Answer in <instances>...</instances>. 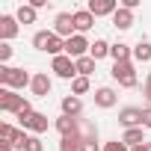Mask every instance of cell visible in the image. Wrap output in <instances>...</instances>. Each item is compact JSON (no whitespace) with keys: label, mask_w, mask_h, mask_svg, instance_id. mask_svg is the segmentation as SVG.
Returning <instances> with one entry per match:
<instances>
[{"label":"cell","mask_w":151,"mask_h":151,"mask_svg":"<svg viewBox=\"0 0 151 151\" xmlns=\"http://www.w3.org/2000/svg\"><path fill=\"white\" fill-rule=\"evenodd\" d=\"M145 101L151 107V71H148V77H145Z\"/></svg>","instance_id":"32"},{"label":"cell","mask_w":151,"mask_h":151,"mask_svg":"<svg viewBox=\"0 0 151 151\" xmlns=\"http://www.w3.org/2000/svg\"><path fill=\"white\" fill-rule=\"evenodd\" d=\"M119 6H122L119 0H89V6H86V9H89L95 18H107V15L113 18V15L119 12Z\"/></svg>","instance_id":"9"},{"label":"cell","mask_w":151,"mask_h":151,"mask_svg":"<svg viewBox=\"0 0 151 151\" xmlns=\"http://www.w3.org/2000/svg\"><path fill=\"white\" fill-rule=\"evenodd\" d=\"M142 127L151 130V107H142Z\"/></svg>","instance_id":"31"},{"label":"cell","mask_w":151,"mask_h":151,"mask_svg":"<svg viewBox=\"0 0 151 151\" xmlns=\"http://www.w3.org/2000/svg\"><path fill=\"white\" fill-rule=\"evenodd\" d=\"M15 18H18V24H36L39 12H36L30 3H21V6H18V12H15Z\"/></svg>","instance_id":"23"},{"label":"cell","mask_w":151,"mask_h":151,"mask_svg":"<svg viewBox=\"0 0 151 151\" xmlns=\"http://www.w3.org/2000/svg\"><path fill=\"white\" fill-rule=\"evenodd\" d=\"M18 18L15 15H0V42H12L18 36Z\"/></svg>","instance_id":"14"},{"label":"cell","mask_w":151,"mask_h":151,"mask_svg":"<svg viewBox=\"0 0 151 151\" xmlns=\"http://www.w3.org/2000/svg\"><path fill=\"white\" fill-rule=\"evenodd\" d=\"M122 6H124V9H136V6H139V0H122Z\"/></svg>","instance_id":"33"},{"label":"cell","mask_w":151,"mask_h":151,"mask_svg":"<svg viewBox=\"0 0 151 151\" xmlns=\"http://www.w3.org/2000/svg\"><path fill=\"white\" fill-rule=\"evenodd\" d=\"M133 59L136 62H151V42L148 39H139L133 45Z\"/></svg>","instance_id":"22"},{"label":"cell","mask_w":151,"mask_h":151,"mask_svg":"<svg viewBox=\"0 0 151 151\" xmlns=\"http://www.w3.org/2000/svg\"><path fill=\"white\" fill-rule=\"evenodd\" d=\"M33 83V74L24 68H12V65H0V86L3 89H24Z\"/></svg>","instance_id":"2"},{"label":"cell","mask_w":151,"mask_h":151,"mask_svg":"<svg viewBox=\"0 0 151 151\" xmlns=\"http://www.w3.org/2000/svg\"><path fill=\"white\" fill-rule=\"evenodd\" d=\"M21 133H24V130H18V127H12V124H0V145H15V142L21 139Z\"/></svg>","instance_id":"20"},{"label":"cell","mask_w":151,"mask_h":151,"mask_svg":"<svg viewBox=\"0 0 151 151\" xmlns=\"http://www.w3.org/2000/svg\"><path fill=\"white\" fill-rule=\"evenodd\" d=\"M80 124H83L80 119H71V116H59V119L53 122V127H56L59 139H68V136H83Z\"/></svg>","instance_id":"7"},{"label":"cell","mask_w":151,"mask_h":151,"mask_svg":"<svg viewBox=\"0 0 151 151\" xmlns=\"http://www.w3.org/2000/svg\"><path fill=\"white\" fill-rule=\"evenodd\" d=\"M80 142H83V136H68V139H59V151H80Z\"/></svg>","instance_id":"26"},{"label":"cell","mask_w":151,"mask_h":151,"mask_svg":"<svg viewBox=\"0 0 151 151\" xmlns=\"http://www.w3.org/2000/svg\"><path fill=\"white\" fill-rule=\"evenodd\" d=\"M122 142H124L127 148L145 145V142H148V139H145V127H130V130H124V133H122Z\"/></svg>","instance_id":"18"},{"label":"cell","mask_w":151,"mask_h":151,"mask_svg":"<svg viewBox=\"0 0 151 151\" xmlns=\"http://www.w3.org/2000/svg\"><path fill=\"white\" fill-rule=\"evenodd\" d=\"M30 101L24 98V95H15L12 89H0V110H3V113H21L24 107H27Z\"/></svg>","instance_id":"5"},{"label":"cell","mask_w":151,"mask_h":151,"mask_svg":"<svg viewBox=\"0 0 151 151\" xmlns=\"http://www.w3.org/2000/svg\"><path fill=\"white\" fill-rule=\"evenodd\" d=\"M0 151H15V148L12 145H0Z\"/></svg>","instance_id":"34"},{"label":"cell","mask_w":151,"mask_h":151,"mask_svg":"<svg viewBox=\"0 0 151 151\" xmlns=\"http://www.w3.org/2000/svg\"><path fill=\"white\" fill-rule=\"evenodd\" d=\"M24 151H45V142H42L39 136H30L27 145H24Z\"/></svg>","instance_id":"27"},{"label":"cell","mask_w":151,"mask_h":151,"mask_svg":"<svg viewBox=\"0 0 151 151\" xmlns=\"http://www.w3.org/2000/svg\"><path fill=\"white\" fill-rule=\"evenodd\" d=\"M89 86H92L89 77H74V80H71V95H77V98H80V95L89 92Z\"/></svg>","instance_id":"25"},{"label":"cell","mask_w":151,"mask_h":151,"mask_svg":"<svg viewBox=\"0 0 151 151\" xmlns=\"http://www.w3.org/2000/svg\"><path fill=\"white\" fill-rule=\"evenodd\" d=\"M74 65H77V77H89V74L95 71V59H92V56H80V59H74Z\"/></svg>","instance_id":"24"},{"label":"cell","mask_w":151,"mask_h":151,"mask_svg":"<svg viewBox=\"0 0 151 151\" xmlns=\"http://www.w3.org/2000/svg\"><path fill=\"white\" fill-rule=\"evenodd\" d=\"M80 151H104V145H98V139H83Z\"/></svg>","instance_id":"30"},{"label":"cell","mask_w":151,"mask_h":151,"mask_svg":"<svg viewBox=\"0 0 151 151\" xmlns=\"http://www.w3.org/2000/svg\"><path fill=\"white\" fill-rule=\"evenodd\" d=\"M92 27H95V15L89 9H77V12H74V30H77L80 36H86Z\"/></svg>","instance_id":"16"},{"label":"cell","mask_w":151,"mask_h":151,"mask_svg":"<svg viewBox=\"0 0 151 151\" xmlns=\"http://www.w3.org/2000/svg\"><path fill=\"white\" fill-rule=\"evenodd\" d=\"M21 130H33V136L45 133V130H47V116H45V113H33V116H27V119L21 122Z\"/></svg>","instance_id":"13"},{"label":"cell","mask_w":151,"mask_h":151,"mask_svg":"<svg viewBox=\"0 0 151 151\" xmlns=\"http://www.w3.org/2000/svg\"><path fill=\"white\" fill-rule=\"evenodd\" d=\"M53 33H56L59 39L77 36V30H74V12H56V18H53Z\"/></svg>","instance_id":"8"},{"label":"cell","mask_w":151,"mask_h":151,"mask_svg":"<svg viewBox=\"0 0 151 151\" xmlns=\"http://www.w3.org/2000/svg\"><path fill=\"white\" fill-rule=\"evenodd\" d=\"M145 151H151V142H145Z\"/></svg>","instance_id":"36"},{"label":"cell","mask_w":151,"mask_h":151,"mask_svg":"<svg viewBox=\"0 0 151 151\" xmlns=\"http://www.w3.org/2000/svg\"><path fill=\"white\" fill-rule=\"evenodd\" d=\"M33 47H36V50H45V53H50V56H62V53H65V39H59L53 30H39V33L33 36Z\"/></svg>","instance_id":"1"},{"label":"cell","mask_w":151,"mask_h":151,"mask_svg":"<svg viewBox=\"0 0 151 151\" xmlns=\"http://www.w3.org/2000/svg\"><path fill=\"white\" fill-rule=\"evenodd\" d=\"M59 110H62V116L80 119V116H83V101H80L77 95H65V98L59 101Z\"/></svg>","instance_id":"15"},{"label":"cell","mask_w":151,"mask_h":151,"mask_svg":"<svg viewBox=\"0 0 151 151\" xmlns=\"http://www.w3.org/2000/svg\"><path fill=\"white\" fill-rule=\"evenodd\" d=\"M110 56H113V62H133V47L124 42H116L110 47Z\"/></svg>","instance_id":"17"},{"label":"cell","mask_w":151,"mask_h":151,"mask_svg":"<svg viewBox=\"0 0 151 151\" xmlns=\"http://www.w3.org/2000/svg\"><path fill=\"white\" fill-rule=\"evenodd\" d=\"M104 151H130L122 139H110V142H104Z\"/></svg>","instance_id":"28"},{"label":"cell","mask_w":151,"mask_h":151,"mask_svg":"<svg viewBox=\"0 0 151 151\" xmlns=\"http://www.w3.org/2000/svg\"><path fill=\"white\" fill-rule=\"evenodd\" d=\"M89 47H92V42L86 39V36H71V39H65V56H71V59H80V56H89Z\"/></svg>","instance_id":"6"},{"label":"cell","mask_w":151,"mask_h":151,"mask_svg":"<svg viewBox=\"0 0 151 151\" xmlns=\"http://www.w3.org/2000/svg\"><path fill=\"white\" fill-rule=\"evenodd\" d=\"M110 47H113V45H110L107 39H95V42H92V47H89V56H92V59L98 62V59L110 56Z\"/></svg>","instance_id":"21"},{"label":"cell","mask_w":151,"mask_h":151,"mask_svg":"<svg viewBox=\"0 0 151 151\" xmlns=\"http://www.w3.org/2000/svg\"><path fill=\"white\" fill-rule=\"evenodd\" d=\"M113 27H116V30H130V27H133V9L119 6V12L113 15Z\"/></svg>","instance_id":"19"},{"label":"cell","mask_w":151,"mask_h":151,"mask_svg":"<svg viewBox=\"0 0 151 151\" xmlns=\"http://www.w3.org/2000/svg\"><path fill=\"white\" fill-rule=\"evenodd\" d=\"M113 80L122 86V89H133L139 80H136V65L133 62H113Z\"/></svg>","instance_id":"3"},{"label":"cell","mask_w":151,"mask_h":151,"mask_svg":"<svg viewBox=\"0 0 151 151\" xmlns=\"http://www.w3.org/2000/svg\"><path fill=\"white\" fill-rule=\"evenodd\" d=\"M130 151H145V145H136V148H130Z\"/></svg>","instance_id":"35"},{"label":"cell","mask_w":151,"mask_h":151,"mask_svg":"<svg viewBox=\"0 0 151 151\" xmlns=\"http://www.w3.org/2000/svg\"><path fill=\"white\" fill-rule=\"evenodd\" d=\"M50 89H53V80H50V74H47V71H39V74H33L30 92H33L36 98H47V95H50Z\"/></svg>","instance_id":"11"},{"label":"cell","mask_w":151,"mask_h":151,"mask_svg":"<svg viewBox=\"0 0 151 151\" xmlns=\"http://www.w3.org/2000/svg\"><path fill=\"white\" fill-rule=\"evenodd\" d=\"M50 71L56 74V77H62V80H74V77H77V65H74V59L65 56V53L50 59Z\"/></svg>","instance_id":"4"},{"label":"cell","mask_w":151,"mask_h":151,"mask_svg":"<svg viewBox=\"0 0 151 151\" xmlns=\"http://www.w3.org/2000/svg\"><path fill=\"white\" fill-rule=\"evenodd\" d=\"M119 104V92L113 89V86H101V89H95V107H101V110H113Z\"/></svg>","instance_id":"12"},{"label":"cell","mask_w":151,"mask_h":151,"mask_svg":"<svg viewBox=\"0 0 151 151\" xmlns=\"http://www.w3.org/2000/svg\"><path fill=\"white\" fill-rule=\"evenodd\" d=\"M119 124H122L124 130L142 127V107H122V110H119Z\"/></svg>","instance_id":"10"},{"label":"cell","mask_w":151,"mask_h":151,"mask_svg":"<svg viewBox=\"0 0 151 151\" xmlns=\"http://www.w3.org/2000/svg\"><path fill=\"white\" fill-rule=\"evenodd\" d=\"M9 59H12V45H9V42H0V62L6 65Z\"/></svg>","instance_id":"29"}]
</instances>
